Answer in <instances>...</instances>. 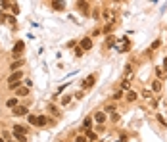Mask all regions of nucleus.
Here are the masks:
<instances>
[{"label": "nucleus", "mask_w": 167, "mask_h": 142, "mask_svg": "<svg viewBox=\"0 0 167 142\" xmlns=\"http://www.w3.org/2000/svg\"><path fill=\"white\" fill-rule=\"evenodd\" d=\"M115 36H113V35H108V39H106V43H104V48H112V46L113 44H115Z\"/></svg>", "instance_id": "nucleus-13"}, {"label": "nucleus", "mask_w": 167, "mask_h": 142, "mask_svg": "<svg viewBox=\"0 0 167 142\" xmlns=\"http://www.w3.org/2000/svg\"><path fill=\"white\" fill-rule=\"evenodd\" d=\"M71 100H73V96H71V94H65V96L61 98V104H64V106H67V104H69Z\"/></svg>", "instance_id": "nucleus-25"}, {"label": "nucleus", "mask_w": 167, "mask_h": 142, "mask_svg": "<svg viewBox=\"0 0 167 142\" xmlns=\"http://www.w3.org/2000/svg\"><path fill=\"white\" fill-rule=\"evenodd\" d=\"M121 98H123V92H121V90H117V92H115V94L112 96V100H115V102H119Z\"/></svg>", "instance_id": "nucleus-28"}, {"label": "nucleus", "mask_w": 167, "mask_h": 142, "mask_svg": "<svg viewBox=\"0 0 167 142\" xmlns=\"http://www.w3.org/2000/svg\"><path fill=\"white\" fill-rule=\"evenodd\" d=\"M92 119H94L96 123L102 127V125L106 123V119H108V113H104V109H100V112H94V113H92Z\"/></svg>", "instance_id": "nucleus-3"}, {"label": "nucleus", "mask_w": 167, "mask_h": 142, "mask_svg": "<svg viewBox=\"0 0 167 142\" xmlns=\"http://www.w3.org/2000/svg\"><path fill=\"white\" fill-rule=\"evenodd\" d=\"M83 52H85V50H83L81 46H75V50H73V54H75V58H81V56H83Z\"/></svg>", "instance_id": "nucleus-26"}, {"label": "nucleus", "mask_w": 167, "mask_h": 142, "mask_svg": "<svg viewBox=\"0 0 167 142\" xmlns=\"http://www.w3.org/2000/svg\"><path fill=\"white\" fill-rule=\"evenodd\" d=\"M92 121H94V119H92L90 117V115H88V117H85V119H83V129H92Z\"/></svg>", "instance_id": "nucleus-15"}, {"label": "nucleus", "mask_w": 167, "mask_h": 142, "mask_svg": "<svg viewBox=\"0 0 167 142\" xmlns=\"http://www.w3.org/2000/svg\"><path fill=\"white\" fill-rule=\"evenodd\" d=\"M6 21H8L10 25H14V27H15V23H17V21H15V17H12V15H10V17H6Z\"/></svg>", "instance_id": "nucleus-33"}, {"label": "nucleus", "mask_w": 167, "mask_h": 142, "mask_svg": "<svg viewBox=\"0 0 167 142\" xmlns=\"http://www.w3.org/2000/svg\"><path fill=\"white\" fill-rule=\"evenodd\" d=\"M125 98H127V102H137V100H138V94H137V90H129Z\"/></svg>", "instance_id": "nucleus-14"}, {"label": "nucleus", "mask_w": 167, "mask_h": 142, "mask_svg": "<svg viewBox=\"0 0 167 142\" xmlns=\"http://www.w3.org/2000/svg\"><path fill=\"white\" fill-rule=\"evenodd\" d=\"M75 6L79 8L83 14H90V10H88V8H90V4H88V2H83V0H79V2H75Z\"/></svg>", "instance_id": "nucleus-9"}, {"label": "nucleus", "mask_w": 167, "mask_h": 142, "mask_svg": "<svg viewBox=\"0 0 167 142\" xmlns=\"http://www.w3.org/2000/svg\"><path fill=\"white\" fill-rule=\"evenodd\" d=\"M14 83H23V73H21V71H14V73H10V77H8V85H14Z\"/></svg>", "instance_id": "nucleus-4"}, {"label": "nucleus", "mask_w": 167, "mask_h": 142, "mask_svg": "<svg viewBox=\"0 0 167 142\" xmlns=\"http://www.w3.org/2000/svg\"><path fill=\"white\" fill-rule=\"evenodd\" d=\"M163 69L167 71V58H165V60H163Z\"/></svg>", "instance_id": "nucleus-36"}, {"label": "nucleus", "mask_w": 167, "mask_h": 142, "mask_svg": "<svg viewBox=\"0 0 167 142\" xmlns=\"http://www.w3.org/2000/svg\"><path fill=\"white\" fill-rule=\"evenodd\" d=\"M119 117H121V115H119L117 112H115V113H112V121H113V123H117V121H119Z\"/></svg>", "instance_id": "nucleus-32"}, {"label": "nucleus", "mask_w": 167, "mask_h": 142, "mask_svg": "<svg viewBox=\"0 0 167 142\" xmlns=\"http://www.w3.org/2000/svg\"><path fill=\"white\" fill-rule=\"evenodd\" d=\"M61 142H64V140H61Z\"/></svg>", "instance_id": "nucleus-39"}, {"label": "nucleus", "mask_w": 167, "mask_h": 142, "mask_svg": "<svg viewBox=\"0 0 167 142\" xmlns=\"http://www.w3.org/2000/svg\"><path fill=\"white\" fill-rule=\"evenodd\" d=\"M75 142H88V138L85 134H75Z\"/></svg>", "instance_id": "nucleus-27"}, {"label": "nucleus", "mask_w": 167, "mask_h": 142, "mask_svg": "<svg viewBox=\"0 0 167 142\" xmlns=\"http://www.w3.org/2000/svg\"><path fill=\"white\" fill-rule=\"evenodd\" d=\"M15 106H19V98H17V96H12V98H8V100H6V108L14 109Z\"/></svg>", "instance_id": "nucleus-11"}, {"label": "nucleus", "mask_w": 167, "mask_h": 142, "mask_svg": "<svg viewBox=\"0 0 167 142\" xmlns=\"http://www.w3.org/2000/svg\"><path fill=\"white\" fill-rule=\"evenodd\" d=\"M104 113H115V104H106V106H104Z\"/></svg>", "instance_id": "nucleus-19"}, {"label": "nucleus", "mask_w": 167, "mask_h": 142, "mask_svg": "<svg viewBox=\"0 0 167 142\" xmlns=\"http://www.w3.org/2000/svg\"><path fill=\"white\" fill-rule=\"evenodd\" d=\"M39 117V127H44V125H48V117L46 115H36Z\"/></svg>", "instance_id": "nucleus-20"}, {"label": "nucleus", "mask_w": 167, "mask_h": 142, "mask_svg": "<svg viewBox=\"0 0 167 142\" xmlns=\"http://www.w3.org/2000/svg\"><path fill=\"white\" fill-rule=\"evenodd\" d=\"M8 142H15V140H12V138H8Z\"/></svg>", "instance_id": "nucleus-38"}, {"label": "nucleus", "mask_w": 167, "mask_h": 142, "mask_svg": "<svg viewBox=\"0 0 167 142\" xmlns=\"http://www.w3.org/2000/svg\"><path fill=\"white\" fill-rule=\"evenodd\" d=\"M81 48L83 50H90L92 48V39H90V36H85V39H81Z\"/></svg>", "instance_id": "nucleus-10"}, {"label": "nucleus", "mask_w": 167, "mask_h": 142, "mask_svg": "<svg viewBox=\"0 0 167 142\" xmlns=\"http://www.w3.org/2000/svg\"><path fill=\"white\" fill-rule=\"evenodd\" d=\"M0 142H6V140H4V138H2V136H0Z\"/></svg>", "instance_id": "nucleus-37"}, {"label": "nucleus", "mask_w": 167, "mask_h": 142, "mask_svg": "<svg viewBox=\"0 0 167 142\" xmlns=\"http://www.w3.org/2000/svg\"><path fill=\"white\" fill-rule=\"evenodd\" d=\"M140 94H142L144 98H152V90H148V88H144V90L140 92ZM152 100H154V98H152Z\"/></svg>", "instance_id": "nucleus-29"}, {"label": "nucleus", "mask_w": 167, "mask_h": 142, "mask_svg": "<svg viewBox=\"0 0 167 142\" xmlns=\"http://www.w3.org/2000/svg\"><path fill=\"white\" fill-rule=\"evenodd\" d=\"M14 136L17 138L19 142H27V134H21V133H14Z\"/></svg>", "instance_id": "nucleus-23"}, {"label": "nucleus", "mask_w": 167, "mask_h": 142, "mask_svg": "<svg viewBox=\"0 0 167 142\" xmlns=\"http://www.w3.org/2000/svg\"><path fill=\"white\" fill-rule=\"evenodd\" d=\"M113 25L115 23H108V25H104V29H102V33L106 35V33H112V29H113Z\"/></svg>", "instance_id": "nucleus-24"}, {"label": "nucleus", "mask_w": 167, "mask_h": 142, "mask_svg": "<svg viewBox=\"0 0 167 142\" xmlns=\"http://www.w3.org/2000/svg\"><path fill=\"white\" fill-rule=\"evenodd\" d=\"M121 88H123V90H129V88H131V83H127V81H121Z\"/></svg>", "instance_id": "nucleus-31"}, {"label": "nucleus", "mask_w": 167, "mask_h": 142, "mask_svg": "<svg viewBox=\"0 0 167 142\" xmlns=\"http://www.w3.org/2000/svg\"><path fill=\"white\" fill-rule=\"evenodd\" d=\"M46 112H48L50 115H54V117H56V119H60V117H61V112H60V108H58V106H56V104H54V102H50V104H48V106H46Z\"/></svg>", "instance_id": "nucleus-6"}, {"label": "nucleus", "mask_w": 167, "mask_h": 142, "mask_svg": "<svg viewBox=\"0 0 167 142\" xmlns=\"http://www.w3.org/2000/svg\"><path fill=\"white\" fill-rule=\"evenodd\" d=\"M23 65H25V60L21 58V60H15V62H12V64H10V69H12V73H14V71H21L19 67H23Z\"/></svg>", "instance_id": "nucleus-8"}, {"label": "nucleus", "mask_w": 167, "mask_h": 142, "mask_svg": "<svg viewBox=\"0 0 167 142\" xmlns=\"http://www.w3.org/2000/svg\"><path fill=\"white\" fill-rule=\"evenodd\" d=\"M83 94H85V92H83V90H79V92H75V100H81V98H83Z\"/></svg>", "instance_id": "nucleus-34"}, {"label": "nucleus", "mask_w": 167, "mask_h": 142, "mask_svg": "<svg viewBox=\"0 0 167 142\" xmlns=\"http://www.w3.org/2000/svg\"><path fill=\"white\" fill-rule=\"evenodd\" d=\"M29 90L31 88H27V87H19V88H15V94L14 96H17V98H25V96H29Z\"/></svg>", "instance_id": "nucleus-7"}, {"label": "nucleus", "mask_w": 167, "mask_h": 142, "mask_svg": "<svg viewBox=\"0 0 167 142\" xmlns=\"http://www.w3.org/2000/svg\"><path fill=\"white\" fill-rule=\"evenodd\" d=\"M23 50H25V43H23V40H17L15 46L12 48V58H14V60H21Z\"/></svg>", "instance_id": "nucleus-1"}, {"label": "nucleus", "mask_w": 167, "mask_h": 142, "mask_svg": "<svg viewBox=\"0 0 167 142\" xmlns=\"http://www.w3.org/2000/svg\"><path fill=\"white\" fill-rule=\"evenodd\" d=\"M12 133H21V134H29V127H23V125H14Z\"/></svg>", "instance_id": "nucleus-12"}, {"label": "nucleus", "mask_w": 167, "mask_h": 142, "mask_svg": "<svg viewBox=\"0 0 167 142\" xmlns=\"http://www.w3.org/2000/svg\"><path fill=\"white\" fill-rule=\"evenodd\" d=\"M161 85H163V83H161L159 79L152 81V92H159V90H161Z\"/></svg>", "instance_id": "nucleus-17"}, {"label": "nucleus", "mask_w": 167, "mask_h": 142, "mask_svg": "<svg viewBox=\"0 0 167 142\" xmlns=\"http://www.w3.org/2000/svg\"><path fill=\"white\" fill-rule=\"evenodd\" d=\"M129 50H131V43H129V39H125V44H123V48H119V52L123 54V52H129Z\"/></svg>", "instance_id": "nucleus-22"}, {"label": "nucleus", "mask_w": 167, "mask_h": 142, "mask_svg": "<svg viewBox=\"0 0 167 142\" xmlns=\"http://www.w3.org/2000/svg\"><path fill=\"white\" fill-rule=\"evenodd\" d=\"M27 121H29V125H35V127H39V117H36V115L29 113V115H27Z\"/></svg>", "instance_id": "nucleus-18"}, {"label": "nucleus", "mask_w": 167, "mask_h": 142, "mask_svg": "<svg viewBox=\"0 0 167 142\" xmlns=\"http://www.w3.org/2000/svg\"><path fill=\"white\" fill-rule=\"evenodd\" d=\"M94 81H96V75H88V77L85 79V81L81 83V88H83V92H85V90H88V88H92V87H94Z\"/></svg>", "instance_id": "nucleus-5"}, {"label": "nucleus", "mask_w": 167, "mask_h": 142, "mask_svg": "<svg viewBox=\"0 0 167 142\" xmlns=\"http://www.w3.org/2000/svg\"><path fill=\"white\" fill-rule=\"evenodd\" d=\"M50 6H52V10H60V12H61V10L65 8V4L64 2H52Z\"/></svg>", "instance_id": "nucleus-21"}, {"label": "nucleus", "mask_w": 167, "mask_h": 142, "mask_svg": "<svg viewBox=\"0 0 167 142\" xmlns=\"http://www.w3.org/2000/svg\"><path fill=\"white\" fill-rule=\"evenodd\" d=\"M23 87L31 88V87H33V81H31V79H23Z\"/></svg>", "instance_id": "nucleus-30"}, {"label": "nucleus", "mask_w": 167, "mask_h": 142, "mask_svg": "<svg viewBox=\"0 0 167 142\" xmlns=\"http://www.w3.org/2000/svg\"><path fill=\"white\" fill-rule=\"evenodd\" d=\"M12 115H14V117H27V115H29V108L23 106V104H19V106H15L12 109Z\"/></svg>", "instance_id": "nucleus-2"}, {"label": "nucleus", "mask_w": 167, "mask_h": 142, "mask_svg": "<svg viewBox=\"0 0 167 142\" xmlns=\"http://www.w3.org/2000/svg\"><path fill=\"white\" fill-rule=\"evenodd\" d=\"M158 119H159V123H161V125H163V127H167V121H165L163 117H161V115H158Z\"/></svg>", "instance_id": "nucleus-35"}, {"label": "nucleus", "mask_w": 167, "mask_h": 142, "mask_svg": "<svg viewBox=\"0 0 167 142\" xmlns=\"http://www.w3.org/2000/svg\"><path fill=\"white\" fill-rule=\"evenodd\" d=\"M156 75H158L159 81H163V79L167 77V71L163 69V67H156Z\"/></svg>", "instance_id": "nucleus-16"}]
</instances>
